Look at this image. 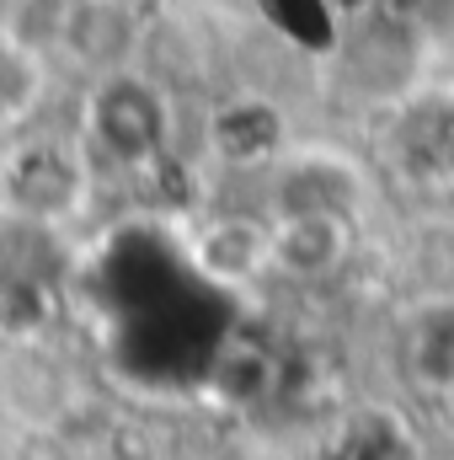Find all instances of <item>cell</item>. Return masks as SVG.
Wrapping results in <instances>:
<instances>
[{
  "mask_svg": "<svg viewBox=\"0 0 454 460\" xmlns=\"http://www.w3.org/2000/svg\"><path fill=\"white\" fill-rule=\"evenodd\" d=\"M171 97L134 65L92 75L81 102V145L97 166L113 172H150L171 150Z\"/></svg>",
  "mask_w": 454,
  "mask_h": 460,
  "instance_id": "cell-1",
  "label": "cell"
},
{
  "mask_svg": "<svg viewBox=\"0 0 454 460\" xmlns=\"http://www.w3.org/2000/svg\"><path fill=\"white\" fill-rule=\"evenodd\" d=\"M97 161L81 139L65 134H11L0 150V215L32 230L75 226L92 209Z\"/></svg>",
  "mask_w": 454,
  "mask_h": 460,
  "instance_id": "cell-2",
  "label": "cell"
},
{
  "mask_svg": "<svg viewBox=\"0 0 454 460\" xmlns=\"http://www.w3.org/2000/svg\"><path fill=\"white\" fill-rule=\"evenodd\" d=\"M369 193H374L369 166L353 150L321 145V139H305V145L289 139L284 155L262 172V215L267 220H289V215H342V220H358Z\"/></svg>",
  "mask_w": 454,
  "mask_h": 460,
  "instance_id": "cell-3",
  "label": "cell"
},
{
  "mask_svg": "<svg viewBox=\"0 0 454 460\" xmlns=\"http://www.w3.org/2000/svg\"><path fill=\"white\" fill-rule=\"evenodd\" d=\"M289 145V113L262 92H235L214 102L204 123V150L220 172H267Z\"/></svg>",
  "mask_w": 454,
  "mask_h": 460,
  "instance_id": "cell-4",
  "label": "cell"
},
{
  "mask_svg": "<svg viewBox=\"0 0 454 460\" xmlns=\"http://www.w3.org/2000/svg\"><path fill=\"white\" fill-rule=\"evenodd\" d=\"M390 155L406 177L450 182L454 177V86H412L390 108Z\"/></svg>",
  "mask_w": 454,
  "mask_h": 460,
  "instance_id": "cell-5",
  "label": "cell"
},
{
  "mask_svg": "<svg viewBox=\"0 0 454 460\" xmlns=\"http://www.w3.org/2000/svg\"><path fill=\"white\" fill-rule=\"evenodd\" d=\"M267 241H273V273H284L294 284H327L353 262L358 220L289 215V220H267Z\"/></svg>",
  "mask_w": 454,
  "mask_h": 460,
  "instance_id": "cell-6",
  "label": "cell"
},
{
  "mask_svg": "<svg viewBox=\"0 0 454 460\" xmlns=\"http://www.w3.org/2000/svg\"><path fill=\"white\" fill-rule=\"evenodd\" d=\"M54 43L92 75L134 65L139 49V11L128 0H65Z\"/></svg>",
  "mask_w": 454,
  "mask_h": 460,
  "instance_id": "cell-7",
  "label": "cell"
},
{
  "mask_svg": "<svg viewBox=\"0 0 454 460\" xmlns=\"http://www.w3.org/2000/svg\"><path fill=\"white\" fill-rule=\"evenodd\" d=\"M193 268L220 289H251L262 273H273V241L267 215H214L193 235Z\"/></svg>",
  "mask_w": 454,
  "mask_h": 460,
  "instance_id": "cell-8",
  "label": "cell"
},
{
  "mask_svg": "<svg viewBox=\"0 0 454 460\" xmlns=\"http://www.w3.org/2000/svg\"><path fill=\"white\" fill-rule=\"evenodd\" d=\"M48 102V49L0 22V139L22 134Z\"/></svg>",
  "mask_w": 454,
  "mask_h": 460,
  "instance_id": "cell-9",
  "label": "cell"
},
{
  "mask_svg": "<svg viewBox=\"0 0 454 460\" xmlns=\"http://www.w3.org/2000/svg\"><path fill=\"white\" fill-rule=\"evenodd\" d=\"M412 375L428 391L454 396V300H439L412 327Z\"/></svg>",
  "mask_w": 454,
  "mask_h": 460,
  "instance_id": "cell-10",
  "label": "cell"
},
{
  "mask_svg": "<svg viewBox=\"0 0 454 460\" xmlns=\"http://www.w3.org/2000/svg\"><path fill=\"white\" fill-rule=\"evenodd\" d=\"M337 460H417V439L385 407H363L337 439Z\"/></svg>",
  "mask_w": 454,
  "mask_h": 460,
  "instance_id": "cell-11",
  "label": "cell"
}]
</instances>
